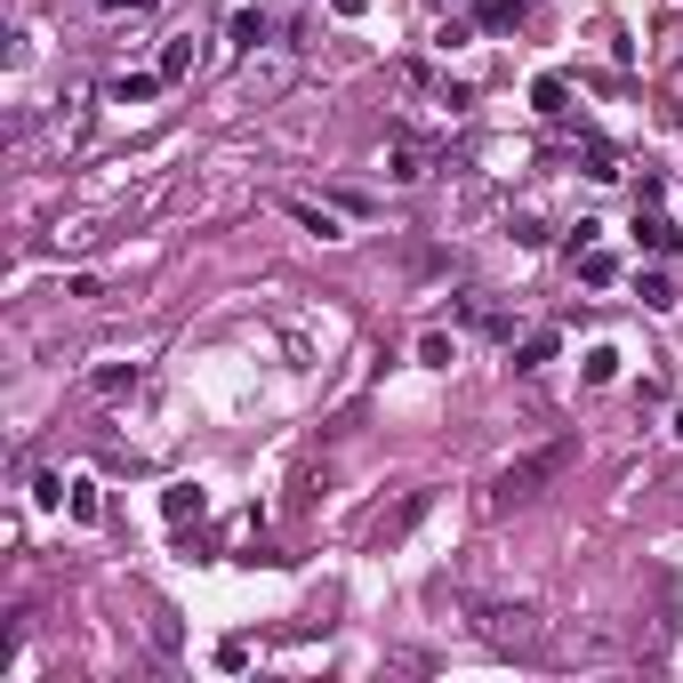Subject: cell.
Here are the masks:
<instances>
[{"mask_svg":"<svg viewBox=\"0 0 683 683\" xmlns=\"http://www.w3.org/2000/svg\"><path fill=\"white\" fill-rule=\"evenodd\" d=\"M571 459H579V434H555L546 451L506 459V466L491 474V515H515V506L546 499V483H563V474H571Z\"/></svg>","mask_w":683,"mask_h":683,"instance_id":"1","label":"cell"},{"mask_svg":"<svg viewBox=\"0 0 683 683\" xmlns=\"http://www.w3.org/2000/svg\"><path fill=\"white\" fill-rule=\"evenodd\" d=\"M434 515V491H410L402 506H394V515H379V523H370V546H379V555H386V546H402L410 531H419Z\"/></svg>","mask_w":683,"mask_h":683,"instance_id":"3","label":"cell"},{"mask_svg":"<svg viewBox=\"0 0 683 683\" xmlns=\"http://www.w3.org/2000/svg\"><path fill=\"white\" fill-rule=\"evenodd\" d=\"M225 41H233V57L265 49V41H273V17H265V9H242V17H233V32H225Z\"/></svg>","mask_w":683,"mask_h":683,"instance_id":"13","label":"cell"},{"mask_svg":"<svg viewBox=\"0 0 683 683\" xmlns=\"http://www.w3.org/2000/svg\"><path fill=\"white\" fill-rule=\"evenodd\" d=\"M434 9H442V0H434Z\"/></svg>","mask_w":683,"mask_h":683,"instance_id":"29","label":"cell"},{"mask_svg":"<svg viewBox=\"0 0 683 683\" xmlns=\"http://www.w3.org/2000/svg\"><path fill=\"white\" fill-rule=\"evenodd\" d=\"M64 506H73V523H106V491H97V483H73Z\"/></svg>","mask_w":683,"mask_h":683,"instance_id":"20","label":"cell"},{"mask_svg":"<svg viewBox=\"0 0 683 683\" xmlns=\"http://www.w3.org/2000/svg\"><path fill=\"white\" fill-rule=\"evenodd\" d=\"M161 81H185L193 73V32H178V41H161V64H153Z\"/></svg>","mask_w":683,"mask_h":683,"instance_id":"15","label":"cell"},{"mask_svg":"<svg viewBox=\"0 0 683 683\" xmlns=\"http://www.w3.org/2000/svg\"><path fill=\"white\" fill-rule=\"evenodd\" d=\"M579 161H587V178H595V185H611V178H620V153H611L603 137H587V153H579Z\"/></svg>","mask_w":683,"mask_h":683,"instance_id":"18","label":"cell"},{"mask_svg":"<svg viewBox=\"0 0 683 683\" xmlns=\"http://www.w3.org/2000/svg\"><path fill=\"white\" fill-rule=\"evenodd\" d=\"M426 169H434V145H426V137H410V129H394V153H386V178H394V185H419Z\"/></svg>","mask_w":683,"mask_h":683,"instance_id":"4","label":"cell"},{"mask_svg":"<svg viewBox=\"0 0 683 683\" xmlns=\"http://www.w3.org/2000/svg\"><path fill=\"white\" fill-rule=\"evenodd\" d=\"M531 17V0H474V32H515Z\"/></svg>","mask_w":683,"mask_h":683,"instance_id":"10","label":"cell"},{"mask_svg":"<svg viewBox=\"0 0 683 683\" xmlns=\"http://www.w3.org/2000/svg\"><path fill=\"white\" fill-rule=\"evenodd\" d=\"M459 41H474V17H451V24L434 32V49H459Z\"/></svg>","mask_w":683,"mask_h":683,"instance_id":"26","label":"cell"},{"mask_svg":"<svg viewBox=\"0 0 683 683\" xmlns=\"http://www.w3.org/2000/svg\"><path fill=\"white\" fill-rule=\"evenodd\" d=\"M571 265H579V282H587V290H611V282H620V258H611V250H571Z\"/></svg>","mask_w":683,"mask_h":683,"instance_id":"12","label":"cell"},{"mask_svg":"<svg viewBox=\"0 0 683 683\" xmlns=\"http://www.w3.org/2000/svg\"><path fill=\"white\" fill-rule=\"evenodd\" d=\"M555 346H563L555 330H531L523 346H515V370H546V362H555Z\"/></svg>","mask_w":683,"mask_h":683,"instance_id":"17","label":"cell"},{"mask_svg":"<svg viewBox=\"0 0 683 683\" xmlns=\"http://www.w3.org/2000/svg\"><path fill=\"white\" fill-rule=\"evenodd\" d=\"M531 113H539V121H563V113H571V81H563V73H539V81H531Z\"/></svg>","mask_w":683,"mask_h":683,"instance_id":"9","label":"cell"},{"mask_svg":"<svg viewBox=\"0 0 683 683\" xmlns=\"http://www.w3.org/2000/svg\"><path fill=\"white\" fill-rule=\"evenodd\" d=\"M282 210H290L305 233H314V242H346V225H338V210H330V201H305V193H290Z\"/></svg>","mask_w":683,"mask_h":683,"instance_id":"6","label":"cell"},{"mask_svg":"<svg viewBox=\"0 0 683 683\" xmlns=\"http://www.w3.org/2000/svg\"><path fill=\"white\" fill-rule=\"evenodd\" d=\"M330 9H338V17H362V9H370V0H330Z\"/></svg>","mask_w":683,"mask_h":683,"instance_id":"27","label":"cell"},{"mask_svg":"<svg viewBox=\"0 0 683 683\" xmlns=\"http://www.w3.org/2000/svg\"><path fill=\"white\" fill-rule=\"evenodd\" d=\"M73 491H64V474H32V506H64Z\"/></svg>","mask_w":683,"mask_h":683,"instance_id":"23","label":"cell"},{"mask_svg":"<svg viewBox=\"0 0 683 683\" xmlns=\"http://www.w3.org/2000/svg\"><path fill=\"white\" fill-rule=\"evenodd\" d=\"M611 379H620V354L595 346V354H587V386H611Z\"/></svg>","mask_w":683,"mask_h":683,"instance_id":"24","label":"cell"},{"mask_svg":"<svg viewBox=\"0 0 683 683\" xmlns=\"http://www.w3.org/2000/svg\"><path fill=\"white\" fill-rule=\"evenodd\" d=\"M459 322H474L483 338H499V346H515V322H506L499 305H483V298H459Z\"/></svg>","mask_w":683,"mask_h":683,"instance_id":"11","label":"cell"},{"mask_svg":"<svg viewBox=\"0 0 683 683\" xmlns=\"http://www.w3.org/2000/svg\"><path fill=\"white\" fill-rule=\"evenodd\" d=\"M675 442H683V410H675Z\"/></svg>","mask_w":683,"mask_h":683,"instance_id":"28","label":"cell"},{"mask_svg":"<svg viewBox=\"0 0 683 683\" xmlns=\"http://www.w3.org/2000/svg\"><path fill=\"white\" fill-rule=\"evenodd\" d=\"M635 298L652 305V314H667V305H675V282H667L660 265H643V273H635Z\"/></svg>","mask_w":683,"mask_h":683,"instance_id":"16","label":"cell"},{"mask_svg":"<svg viewBox=\"0 0 683 683\" xmlns=\"http://www.w3.org/2000/svg\"><path fill=\"white\" fill-rule=\"evenodd\" d=\"M330 210H338V218H379V201L354 193V185H338V193H330Z\"/></svg>","mask_w":683,"mask_h":683,"instance_id":"22","label":"cell"},{"mask_svg":"<svg viewBox=\"0 0 683 683\" xmlns=\"http://www.w3.org/2000/svg\"><path fill=\"white\" fill-rule=\"evenodd\" d=\"M161 515L185 531V523H201V515H210V491H201V483H169V491H161Z\"/></svg>","mask_w":683,"mask_h":683,"instance_id":"7","label":"cell"},{"mask_svg":"<svg viewBox=\"0 0 683 683\" xmlns=\"http://www.w3.org/2000/svg\"><path fill=\"white\" fill-rule=\"evenodd\" d=\"M635 242L652 250V258H683V233H675V225L652 210V201H635Z\"/></svg>","mask_w":683,"mask_h":683,"instance_id":"5","label":"cell"},{"mask_svg":"<svg viewBox=\"0 0 683 683\" xmlns=\"http://www.w3.org/2000/svg\"><path fill=\"white\" fill-rule=\"evenodd\" d=\"M506 233H515V250H546V218H531V210L506 218Z\"/></svg>","mask_w":683,"mask_h":683,"instance_id":"21","label":"cell"},{"mask_svg":"<svg viewBox=\"0 0 683 683\" xmlns=\"http://www.w3.org/2000/svg\"><path fill=\"white\" fill-rule=\"evenodd\" d=\"M218 667H225V675H242V667H250V643H242V635H225V643H218Z\"/></svg>","mask_w":683,"mask_h":683,"instance_id":"25","label":"cell"},{"mask_svg":"<svg viewBox=\"0 0 683 683\" xmlns=\"http://www.w3.org/2000/svg\"><path fill=\"white\" fill-rule=\"evenodd\" d=\"M419 362H426V370H451V362H459V338L426 330V338H419Z\"/></svg>","mask_w":683,"mask_h":683,"instance_id":"19","label":"cell"},{"mask_svg":"<svg viewBox=\"0 0 683 683\" xmlns=\"http://www.w3.org/2000/svg\"><path fill=\"white\" fill-rule=\"evenodd\" d=\"M466 620H474V635H483L499 660L546 667V620H539L531 603H466Z\"/></svg>","mask_w":683,"mask_h":683,"instance_id":"2","label":"cell"},{"mask_svg":"<svg viewBox=\"0 0 683 683\" xmlns=\"http://www.w3.org/2000/svg\"><path fill=\"white\" fill-rule=\"evenodd\" d=\"M161 89H169L161 73H121V81H113L106 97H113V106H153V97H161Z\"/></svg>","mask_w":683,"mask_h":683,"instance_id":"14","label":"cell"},{"mask_svg":"<svg viewBox=\"0 0 683 683\" xmlns=\"http://www.w3.org/2000/svg\"><path fill=\"white\" fill-rule=\"evenodd\" d=\"M89 386L106 394V402H121V394L145 386V370H137V362H97V370H89Z\"/></svg>","mask_w":683,"mask_h":683,"instance_id":"8","label":"cell"}]
</instances>
